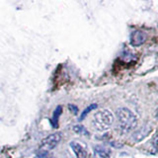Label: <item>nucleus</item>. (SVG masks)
<instances>
[{"instance_id": "nucleus-7", "label": "nucleus", "mask_w": 158, "mask_h": 158, "mask_svg": "<svg viewBox=\"0 0 158 158\" xmlns=\"http://www.w3.org/2000/svg\"><path fill=\"white\" fill-rule=\"evenodd\" d=\"M94 158H110V155L104 149H96L94 151Z\"/></svg>"}, {"instance_id": "nucleus-6", "label": "nucleus", "mask_w": 158, "mask_h": 158, "mask_svg": "<svg viewBox=\"0 0 158 158\" xmlns=\"http://www.w3.org/2000/svg\"><path fill=\"white\" fill-rule=\"evenodd\" d=\"M69 145H70L71 149L73 150L74 154L76 155L77 158H87L88 157L87 150L80 144V143H78L76 141H71L69 143Z\"/></svg>"}, {"instance_id": "nucleus-8", "label": "nucleus", "mask_w": 158, "mask_h": 158, "mask_svg": "<svg viewBox=\"0 0 158 158\" xmlns=\"http://www.w3.org/2000/svg\"><path fill=\"white\" fill-rule=\"evenodd\" d=\"M97 108V105L96 104H92V105H90L88 108H86L85 110L83 111V113L81 114V117H80V120H83L84 118L86 117V115H88L89 113H90L92 110H95V109Z\"/></svg>"}, {"instance_id": "nucleus-10", "label": "nucleus", "mask_w": 158, "mask_h": 158, "mask_svg": "<svg viewBox=\"0 0 158 158\" xmlns=\"http://www.w3.org/2000/svg\"><path fill=\"white\" fill-rule=\"evenodd\" d=\"M37 158H48V152L40 150L39 153L37 154Z\"/></svg>"}, {"instance_id": "nucleus-5", "label": "nucleus", "mask_w": 158, "mask_h": 158, "mask_svg": "<svg viewBox=\"0 0 158 158\" xmlns=\"http://www.w3.org/2000/svg\"><path fill=\"white\" fill-rule=\"evenodd\" d=\"M146 34L142 31H133L131 35V44L132 47H139L146 41Z\"/></svg>"}, {"instance_id": "nucleus-11", "label": "nucleus", "mask_w": 158, "mask_h": 158, "mask_svg": "<svg viewBox=\"0 0 158 158\" xmlns=\"http://www.w3.org/2000/svg\"><path fill=\"white\" fill-rule=\"evenodd\" d=\"M68 108H69V110H73L72 112L74 114H77V111H78V109L76 106H73V105H68Z\"/></svg>"}, {"instance_id": "nucleus-2", "label": "nucleus", "mask_w": 158, "mask_h": 158, "mask_svg": "<svg viewBox=\"0 0 158 158\" xmlns=\"http://www.w3.org/2000/svg\"><path fill=\"white\" fill-rule=\"evenodd\" d=\"M114 122H115L114 114L108 109H104L94 114L91 125L97 131H106L113 126Z\"/></svg>"}, {"instance_id": "nucleus-9", "label": "nucleus", "mask_w": 158, "mask_h": 158, "mask_svg": "<svg viewBox=\"0 0 158 158\" xmlns=\"http://www.w3.org/2000/svg\"><path fill=\"white\" fill-rule=\"evenodd\" d=\"M73 131L76 133H79V135H88V131L85 130V127H84L83 126H74Z\"/></svg>"}, {"instance_id": "nucleus-3", "label": "nucleus", "mask_w": 158, "mask_h": 158, "mask_svg": "<svg viewBox=\"0 0 158 158\" xmlns=\"http://www.w3.org/2000/svg\"><path fill=\"white\" fill-rule=\"evenodd\" d=\"M61 140V135L59 132H52L48 135L42 140L40 145V150L48 152L49 150L53 149Z\"/></svg>"}, {"instance_id": "nucleus-4", "label": "nucleus", "mask_w": 158, "mask_h": 158, "mask_svg": "<svg viewBox=\"0 0 158 158\" xmlns=\"http://www.w3.org/2000/svg\"><path fill=\"white\" fill-rule=\"evenodd\" d=\"M151 130H152L151 123H145V125L142 127H140L139 130H137L136 131L133 132V135H132L133 141L139 142V141L143 140L151 132Z\"/></svg>"}, {"instance_id": "nucleus-1", "label": "nucleus", "mask_w": 158, "mask_h": 158, "mask_svg": "<svg viewBox=\"0 0 158 158\" xmlns=\"http://www.w3.org/2000/svg\"><path fill=\"white\" fill-rule=\"evenodd\" d=\"M118 127L123 133L132 131L137 127V118L130 109L121 108L117 112Z\"/></svg>"}]
</instances>
